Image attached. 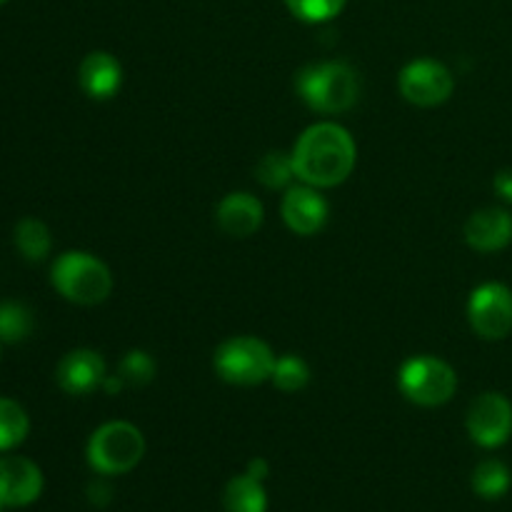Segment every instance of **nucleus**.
Instances as JSON below:
<instances>
[{
  "mask_svg": "<svg viewBox=\"0 0 512 512\" xmlns=\"http://www.w3.org/2000/svg\"><path fill=\"white\" fill-rule=\"evenodd\" d=\"M295 175L313 188H335L350 178L358 160L355 140L343 125L315 123L295 143L293 153Z\"/></svg>",
  "mask_w": 512,
  "mask_h": 512,
  "instance_id": "1",
  "label": "nucleus"
},
{
  "mask_svg": "<svg viewBox=\"0 0 512 512\" xmlns=\"http://www.w3.org/2000/svg\"><path fill=\"white\" fill-rule=\"evenodd\" d=\"M298 93L315 113H345L358 103V73L340 60L308 65L298 75Z\"/></svg>",
  "mask_w": 512,
  "mask_h": 512,
  "instance_id": "2",
  "label": "nucleus"
},
{
  "mask_svg": "<svg viewBox=\"0 0 512 512\" xmlns=\"http://www.w3.org/2000/svg\"><path fill=\"white\" fill-rule=\"evenodd\" d=\"M50 280L53 288L75 305H98L113 290L108 265L83 250H68L60 255L50 270Z\"/></svg>",
  "mask_w": 512,
  "mask_h": 512,
  "instance_id": "3",
  "label": "nucleus"
},
{
  "mask_svg": "<svg viewBox=\"0 0 512 512\" xmlns=\"http://www.w3.org/2000/svg\"><path fill=\"white\" fill-rule=\"evenodd\" d=\"M145 438L135 425L115 420L100 425L88 443V463L100 475H125L143 460Z\"/></svg>",
  "mask_w": 512,
  "mask_h": 512,
  "instance_id": "4",
  "label": "nucleus"
},
{
  "mask_svg": "<svg viewBox=\"0 0 512 512\" xmlns=\"http://www.w3.org/2000/svg\"><path fill=\"white\" fill-rule=\"evenodd\" d=\"M275 353L268 343L250 335L230 338L215 350V370L225 383L233 385H260L273 378Z\"/></svg>",
  "mask_w": 512,
  "mask_h": 512,
  "instance_id": "5",
  "label": "nucleus"
},
{
  "mask_svg": "<svg viewBox=\"0 0 512 512\" xmlns=\"http://www.w3.org/2000/svg\"><path fill=\"white\" fill-rule=\"evenodd\" d=\"M398 383L410 403L420 405V408H438L455 395L458 375L445 360L420 355L400 368Z\"/></svg>",
  "mask_w": 512,
  "mask_h": 512,
  "instance_id": "6",
  "label": "nucleus"
},
{
  "mask_svg": "<svg viewBox=\"0 0 512 512\" xmlns=\"http://www.w3.org/2000/svg\"><path fill=\"white\" fill-rule=\"evenodd\" d=\"M470 328L483 340H503L512 333V290L503 283H485L468 303Z\"/></svg>",
  "mask_w": 512,
  "mask_h": 512,
  "instance_id": "7",
  "label": "nucleus"
},
{
  "mask_svg": "<svg viewBox=\"0 0 512 512\" xmlns=\"http://www.w3.org/2000/svg\"><path fill=\"white\" fill-rule=\"evenodd\" d=\"M398 85L408 103L418 105V108H435L453 95L455 78L438 60L420 58L405 65Z\"/></svg>",
  "mask_w": 512,
  "mask_h": 512,
  "instance_id": "8",
  "label": "nucleus"
},
{
  "mask_svg": "<svg viewBox=\"0 0 512 512\" xmlns=\"http://www.w3.org/2000/svg\"><path fill=\"white\" fill-rule=\"evenodd\" d=\"M468 433L480 448H500L512 435V403L503 393H483L470 403Z\"/></svg>",
  "mask_w": 512,
  "mask_h": 512,
  "instance_id": "9",
  "label": "nucleus"
},
{
  "mask_svg": "<svg viewBox=\"0 0 512 512\" xmlns=\"http://www.w3.org/2000/svg\"><path fill=\"white\" fill-rule=\"evenodd\" d=\"M43 493V473L38 465L20 455L0 458V505L23 508L35 503Z\"/></svg>",
  "mask_w": 512,
  "mask_h": 512,
  "instance_id": "10",
  "label": "nucleus"
},
{
  "mask_svg": "<svg viewBox=\"0 0 512 512\" xmlns=\"http://www.w3.org/2000/svg\"><path fill=\"white\" fill-rule=\"evenodd\" d=\"M283 220L293 233L298 235H318L328 223V200L318 193L313 185H295L283 198Z\"/></svg>",
  "mask_w": 512,
  "mask_h": 512,
  "instance_id": "11",
  "label": "nucleus"
},
{
  "mask_svg": "<svg viewBox=\"0 0 512 512\" xmlns=\"http://www.w3.org/2000/svg\"><path fill=\"white\" fill-rule=\"evenodd\" d=\"M105 378H108L105 360L100 358V353L88 348L70 350L68 355H63L58 370H55V380L68 395L93 393V390L103 388Z\"/></svg>",
  "mask_w": 512,
  "mask_h": 512,
  "instance_id": "12",
  "label": "nucleus"
},
{
  "mask_svg": "<svg viewBox=\"0 0 512 512\" xmlns=\"http://www.w3.org/2000/svg\"><path fill=\"white\" fill-rule=\"evenodd\" d=\"M465 243L478 253H498L512 243V213L505 208H483L465 223Z\"/></svg>",
  "mask_w": 512,
  "mask_h": 512,
  "instance_id": "13",
  "label": "nucleus"
},
{
  "mask_svg": "<svg viewBox=\"0 0 512 512\" xmlns=\"http://www.w3.org/2000/svg\"><path fill=\"white\" fill-rule=\"evenodd\" d=\"M263 203L250 193H228L218 203L215 220L230 238H250L263 225Z\"/></svg>",
  "mask_w": 512,
  "mask_h": 512,
  "instance_id": "14",
  "label": "nucleus"
},
{
  "mask_svg": "<svg viewBox=\"0 0 512 512\" xmlns=\"http://www.w3.org/2000/svg\"><path fill=\"white\" fill-rule=\"evenodd\" d=\"M78 80L80 88H83L90 98L108 100L120 90V83H123V68H120L118 60L110 53L95 50V53L85 55L83 63H80Z\"/></svg>",
  "mask_w": 512,
  "mask_h": 512,
  "instance_id": "15",
  "label": "nucleus"
},
{
  "mask_svg": "<svg viewBox=\"0 0 512 512\" xmlns=\"http://www.w3.org/2000/svg\"><path fill=\"white\" fill-rule=\"evenodd\" d=\"M225 512H268V495H265L263 480L243 473L235 475L223 493Z\"/></svg>",
  "mask_w": 512,
  "mask_h": 512,
  "instance_id": "16",
  "label": "nucleus"
},
{
  "mask_svg": "<svg viewBox=\"0 0 512 512\" xmlns=\"http://www.w3.org/2000/svg\"><path fill=\"white\" fill-rule=\"evenodd\" d=\"M15 245H18L20 255L25 260L40 263V260L48 258L50 248H53V238H50V230L43 220L23 218L15 225Z\"/></svg>",
  "mask_w": 512,
  "mask_h": 512,
  "instance_id": "17",
  "label": "nucleus"
},
{
  "mask_svg": "<svg viewBox=\"0 0 512 512\" xmlns=\"http://www.w3.org/2000/svg\"><path fill=\"white\" fill-rule=\"evenodd\" d=\"M473 490L483 500H498L503 498L512 485L510 468L500 460H483L478 468L473 470Z\"/></svg>",
  "mask_w": 512,
  "mask_h": 512,
  "instance_id": "18",
  "label": "nucleus"
},
{
  "mask_svg": "<svg viewBox=\"0 0 512 512\" xmlns=\"http://www.w3.org/2000/svg\"><path fill=\"white\" fill-rule=\"evenodd\" d=\"M28 433L30 418L23 410V405H18L10 398H0V453L18 448L28 438Z\"/></svg>",
  "mask_w": 512,
  "mask_h": 512,
  "instance_id": "19",
  "label": "nucleus"
},
{
  "mask_svg": "<svg viewBox=\"0 0 512 512\" xmlns=\"http://www.w3.org/2000/svg\"><path fill=\"white\" fill-rule=\"evenodd\" d=\"M33 313L18 300L0 303V343H23L33 333Z\"/></svg>",
  "mask_w": 512,
  "mask_h": 512,
  "instance_id": "20",
  "label": "nucleus"
},
{
  "mask_svg": "<svg viewBox=\"0 0 512 512\" xmlns=\"http://www.w3.org/2000/svg\"><path fill=\"white\" fill-rule=\"evenodd\" d=\"M255 178L270 190H280L295 178V168H293V158L288 153H265L260 158L258 168H255Z\"/></svg>",
  "mask_w": 512,
  "mask_h": 512,
  "instance_id": "21",
  "label": "nucleus"
},
{
  "mask_svg": "<svg viewBox=\"0 0 512 512\" xmlns=\"http://www.w3.org/2000/svg\"><path fill=\"white\" fill-rule=\"evenodd\" d=\"M270 380L283 393H298V390L308 385L310 368L300 355H283V358L275 360V370Z\"/></svg>",
  "mask_w": 512,
  "mask_h": 512,
  "instance_id": "22",
  "label": "nucleus"
},
{
  "mask_svg": "<svg viewBox=\"0 0 512 512\" xmlns=\"http://www.w3.org/2000/svg\"><path fill=\"white\" fill-rule=\"evenodd\" d=\"M345 3L348 0H285L290 13L303 23H328L345 8Z\"/></svg>",
  "mask_w": 512,
  "mask_h": 512,
  "instance_id": "23",
  "label": "nucleus"
},
{
  "mask_svg": "<svg viewBox=\"0 0 512 512\" xmlns=\"http://www.w3.org/2000/svg\"><path fill=\"white\" fill-rule=\"evenodd\" d=\"M120 380L130 388H143L155 378V360L143 350H130L123 360H120Z\"/></svg>",
  "mask_w": 512,
  "mask_h": 512,
  "instance_id": "24",
  "label": "nucleus"
},
{
  "mask_svg": "<svg viewBox=\"0 0 512 512\" xmlns=\"http://www.w3.org/2000/svg\"><path fill=\"white\" fill-rule=\"evenodd\" d=\"M110 498H113V490L103 480H95V483L88 485V500L93 505H98V508H105L110 503Z\"/></svg>",
  "mask_w": 512,
  "mask_h": 512,
  "instance_id": "25",
  "label": "nucleus"
},
{
  "mask_svg": "<svg viewBox=\"0 0 512 512\" xmlns=\"http://www.w3.org/2000/svg\"><path fill=\"white\" fill-rule=\"evenodd\" d=\"M493 188H495V193L505 200V203H512V168L500 170V173L495 175Z\"/></svg>",
  "mask_w": 512,
  "mask_h": 512,
  "instance_id": "26",
  "label": "nucleus"
},
{
  "mask_svg": "<svg viewBox=\"0 0 512 512\" xmlns=\"http://www.w3.org/2000/svg\"><path fill=\"white\" fill-rule=\"evenodd\" d=\"M245 473H248V475H253V478L263 480V483H265V478H268V463H265L263 458H255V460H250V465H248V470H245Z\"/></svg>",
  "mask_w": 512,
  "mask_h": 512,
  "instance_id": "27",
  "label": "nucleus"
},
{
  "mask_svg": "<svg viewBox=\"0 0 512 512\" xmlns=\"http://www.w3.org/2000/svg\"><path fill=\"white\" fill-rule=\"evenodd\" d=\"M5 3V0H0V5H3Z\"/></svg>",
  "mask_w": 512,
  "mask_h": 512,
  "instance_id": "28",
  "label": "nucleus"
}]
</instances>
